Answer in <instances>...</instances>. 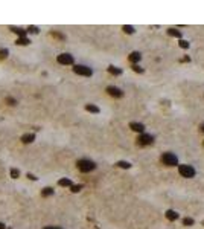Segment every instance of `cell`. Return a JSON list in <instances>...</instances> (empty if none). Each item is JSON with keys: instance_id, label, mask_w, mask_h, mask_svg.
<instances>
[{"instance_id": "23", "label": "cell", "mask_w": 204, "mask_h": 229, "mask_svg": "<svg viewBox=\"0 0 204 229\" xmlns=\"http://www.w3.org/2000/svg\"><path fill=\"white\" fill-rule=\"evenodd\" d=\"M28 31H29L31 34H38V28H37V26H29Z\"/></svg>"}, {"instance_id": "13", "label": "cell", "mask_w": 204, "mask_h": 229, "mask_svg": "<svg viewBox=\"0 0 204 229\" xmlns=\"http://www.w3.org/2000/svg\"><path fill=\"white\" fill-rule=\"evenodd\" d=\"M85 110L87 112H92V113H99L101 112L99 107H96V105H93V104H87L85 105Z\"/></svg>"}, {"instance_id": "8", "label": "cell", "mask_w": 204, "mask_h": 229, "mask_svg": "<svg viewBox=\"0 0 204 229\" xmlns=\"http://www.w3.org/2000/svg\"><path fill=\"white\" fill-rule=\"evenodd\" d=\"M130 128H131V130H134V131H137V133H143L145 125H143V124H140V122H131V124H130Z\"/></svg>"}, {"instance_id": "6", "label": "cell", "mask_w": 204, "mask_h": 229, "mask_svg": "<svg viewBox=\"0 0 204 229\" xmlns=\"http://www.w3.org/2000/svg\"><path fill=\"white\" fill-rule=\"evenodd\" d=\"M152 142H154V138L151 136V135L142 133V135L137 138V144H139V145H151Z\"/></svg>"}, {"instance_id": "26", "label": "cell", "mask_w": 204, "mask_h": 229, "mask_svg": "<svg viewBox=\"0 0 204 229\" xmlns=\"http://www.w3.org/2000/svg\"><path fill=\"white\" fill-rule=\"evenodd\" d=\"M132 69H134V72H139V73H142V72H143V69H142V67H139L137 64H134V66H132Z\"/></svg>"}, {"instance_id": "24", "label": "cell", "mask_w": 204, "mask_h": 229, "mask_svg": "<svg viewBox=\"0 0 204 229\" xmlns=\"http://www.w3.org/2000/svg\"><path fill=\"white\" fill-rule=\"evenodd\" d=\"M180 46H181L183 49H188V48H189V43L186 41V40H180Z\"/></svg>"}, {"instance_id": "19", "label": "cell", "mask_w": 204, "mask_h": 229, "mask_svg": "<svg viewBox=\"0 0 204 229\" xmlns=\"http://www.w3.org/2000/svg\"><path fill=\"white\" fill-rule=\"evenodd\" d=\"M108 72L113 73V75H120V73H122V70L117 69V67H114V66H110V67H108Z\"/></svg>"}, {"instance_id": "10", "label": "cell", "mask_w": 204, "mask_h": 229, "mask_svg": "<svg viewBox=\"0 0 204 229\" xmlns=\"http://www.w3.org/2000/svg\"><path fill=\"white\" fill-rule=\"evenodd\" d=\"M34 139H35V135H34V133H26V135L21 136V140H23L24 144H31V142H34Z\"/></svg>"}, {"instance_id": "20", "label": "cell", "mask_w": 204, "mask_h": 229, "mask_svg": "<svg viewBox=\"0 0 204 229\" xmlns=\"http://www.w3.org/2000/svg\"><path fill=\"white\" fill-rule=\"evenodd\" d=\"M19 176H20V171L17 170V168H11V177L12 179H19Z\"/></svg>"}, {"instance_id": "16", "label": "cell", "mask_w": 204, "mask_h": 229, "mask_svg": "<svg viewBox=\"0 0 204 229\" xmlns=\"http://www.w3.org/2000/svg\"><path fill=\"white\" fill-rule=\"evenodd\" d=\"M119 168H125V170H128V168H131V163L130 162H125V161H119L117 163H116Z\"/></svg>"}, {"instance_id": "17", "label": "cell", "mask_w": 204, "mask_h": 229, "mask_svg": "<svg viewBox=\"0 0 204 229\" xmlns=\"http://www.w3.org/2000/svg\"><path fill=\"white\" fill-rule=\"evenodd\" d=\"M29 40L26 38V37H20V38H17V45H20V46H26V45H29Z\"/></svg>"}, {"instance_id": "22", "label": "cell", "mask_w": 204, "mask_h": 229, "mask_svg": "<svg viewBox=\"0 0 204 229\" xmlns=\"http://www.w3.org/2000/svg\"><path fill=\"white\" fill-rule=\"evenodd\" d=\"M123 31H125L127 34H132L134 32V28H132V26H123Z\"/></svg>"}, {"instance_id": "2", "label": "cell", "mask_w": 204, "mask_h": 229, "mask_svg": "<svg viewBox=\"0 0 204 229\" xmlns=\"http://www.w3.org/2000/svg\"><path fill=\"white\" fill-rule=\"evenodd\" d=\"M162 162L167 166H175L177 163H178V157H177L174 153H165L162 156Z\"/></svg>"}, {"instance_id": "31", "label": "cell", "mask_w": 204, "mask_h": 229, "mask_svg": "<svg viewBox=\"0 0 204 229\" xmlns=\"http://www.w3.org/2000/svg\"><path fill=\"white\" fill-rule=\"evenodd\" d=\"M0 229H6V226H5V223H0Z\"/></svg>"}, {"instance_id": "27", "label": "cell", "mask_w": 204, "mask_h": 229, "mask_svg": "<svg viewBox=\"0 0 204 229\" xmlns=\"http://www.w3.org/2000/svg\"><path fill=\"white\" fill-rule=\"evenodd\" d=\"M6 57H8V50L6 49L5 50L2 49V50H0V58H6Z\"/></svg>"}, {"instance_id": "9", "label": "cell", "mask_w": 204, "mask_h": 229, "mask_svg": "<svg viewBox=\"0 0 204 229\" xmlns=\"http://www.w3.org/2000/svg\"><path fill=\"white\" fill-rule=\"evenodd\" d=\"M166 218L171 220V222H174V220L178 218V212H175V211H172V209H167L166 211Z\"/></svg>"}, {"instance_id": "29", "label": "cell", "mask_w": 204, "mask_h": 229, "mask_svg": "<svg viewBox=\"0 0 204 229\" xmlns=\"http://www.w3.org/2000/svg\"><path fill=\"white\" fill-rule=\"evenodd\" d=\"M28 177H29L31 180H37V177H35V176H34V174H29V173H28Z\"/></svg>"}, {"instance_id": "4", "label": "cell", "mask_w": 204, "mask_h": 229, "mask_svg": "<svg viewBox=\"0 0 204 229\" xmlns=\"http://www.w3.org/2000/svg\"><path fill=\"white\" fill-rule=\"evenodd\" d=\"M178 171H180V174L183 176V177H186V179H190V177H193V176H195V170H193V166H190V165H180L178 166Z\"/></svg>"}, {"instance_id": "15", "label": "cell", "mask_w": 204, "mask_h": 229, "mask_svg": "<svg viewBox=\"0 0 204 229\" xmlns=\"http://www.w3.org/2000/svg\"><path fill=\"white\" fill-rule=\"evenodd\" d=\"M41 194L44 196V197H47V196H52L54 194V188H50V187H46L43 191H41Z\"/></svg>"}, {"instance_id": "25", "label": "cell", "mask_w": 204, "mask_h": 229, "mask_svg": "<svg viewBox=\"0 0 204 229\" xmlns=\"http://www.w3.org/2000/svg\"><path fill=\"white\" fill-rule=\"evenodd\" d=\"M82 188V185H73L72 187V192H78V191H81Z\"/></svg>"}, {"instance_id": "32", "label": "cell", "mask_w": 204, "mask_h": 229, "mask_svg": "<svg viewBox=\"0 0 204 229\" xmlns=\"http://www.w3.org/2000/svg\"><path fill=\"white\" fill-rule=\"evenodd\" d=\"M201 131H204V124H201Z\"/></svg>"}, {"instance_id": "5", "label": "cell", "mask_w": 204, "mask_h": 229, "mask_svg": "<svg viewBox=\"0 0 204 229\" xmlns=\"http://www.w3.org/2000/svg\"><path fill=\"white\" fill-rule=\"evenodd\" d=\"M57 61L63 66H69V64H73V57L70 54H59L57 57Z\"/></svg>"}, {"instance_id": "12", "label": "cell", "mask_w": 204, "mask_h": 229, "mask_svg": "<svg viewBox=\"0 0 204 229\" xmlns=\"http://www.w3.org/2000/svg\"><path fill=\"white\" fill-rule=\"evenodd\" d=\"M58 185H59V187H70V188L73 187V183H72V180H70V179H59L58 180Z\"/></svg>"}, {"instance_id": "21", "label": "cell", "mask_w": 204, "mask_h": 229, "mask_svg": "<svg viewBox=\"0 0 204 229\" xmlns=\"http://www.w3.org/2000/svg\"><path fill=\"white\" fill-rule=\"evenodd\" d=\"M183 223H184V226H190V225H193V218H184L183 220Z\"/></svg>"}, {"instance_id": "18", "label": "cell", "mask_w": 204, "mask_h": 229, "mask_svg": "<svg viewBox=\"0 0 204 229\" xmlns=\"http://www.w3.org/2000/svg\"><path fill=\"white\" fill-rule=\"evenodd\" d=\"M167 34L169 35H172V37H181V32L180 31H177V29H174V28H171V29H167Z\"/></svg>"}, {"instance_id": "7", "label": "cell", "mask_w": 204, "mask_h": 229, "mask_svg": "<svg viewBox=\"0 0 204 229\" xmlns=\"http://www.w3.org/2000/svg\"><path fill=\"white\" fill-rule=\"evenodd\" d=\"M107 92H108V95L114 96V98H120V96L123 95V92L119 89V87H114V86H108L107 87Z\"/></svg>"}, {"instance_id": "11", "label": "cell", "mask_w": 204, "mask_h": 229, "mask_svg": "<svg viewBox=\"0 0 204 229\" xmlns=\"http://www.w3.org/2000/svg\"><path fill=\"white\" fill-rule=\"evenodd\" d=\"M140 58H142L140 52H131V54H130V61H131V63H134V64L139 63Z\"/></svg>"}, {"instance_id": "14", "label": "cell", "mask_w": 204, "mask_h": 229, "mask_svg": "<svg viewBox=\"0 0 204 229\" xmlns=\"http://www.w3.org/2000/svg\"><path fill=\"white\" fill-rule=\"evenodd\" d=\"M11 29H12V32L19 34L20 37H26V31H24L23 28H12V26H11Z\"/></svg>"}, {"instance_id": "3", "label": "cell", "mask_w": 204, "mask_h": 229, "mask_svg": "<svg viewBox=\"0 0 204 229\" xmlns=\"http://www.w3.org/2000/svg\"><path fill=\"white\" fill-rule=\"evenodd\" d=\"M73 72L76 75H82V76H92L93 75V70L88 66H84V64H76L73 67Z\"/></svg>"}, {"instance_id": "30", "label": "cell", "mask_w": 204, "mask_h": 229, "mask_svg": "<svg viewBox=\"0 0 204 229\" xmlns=\"http://www.w3.org/2000/svg\"><path fill=\"white\" fill-rule=\"evenodd\" d=\"M44 229H61V228H58V226H46Z\"/></svg>"}, {"instance_id": "28", "label": "cell", "mask_w": 204, "mask_h": 229, "mask_svg": "<svg viewBox=\"0 0 204 229\" xmlns=\"http://www.w3.org/2000/svg\"><path fill=\"white\" fill-rule=\"evenodd\" d=\"M6 102H9V105H15L17 104V101L14 98H6Z\"/></svg>"}, {"instance_id": "1", "label": "cell", "mask_w": 204, "mask_h": 229, "mask_svg": "<svg viewBox=\"0 0 204 229\" xmlns=\"http://www.w3.org/2000/svg\"><path fill=\"white\" fill-rule=\"evenodd\" d=\"M76 166H78V170L82 171V173H90L96 168V163L90 159H79L76 162Z\"/></svg>"}]
</instances>
